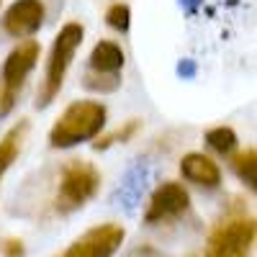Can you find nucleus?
<instances>
[{
  "mask_svg": "<svg viewBox=\"0 0 257 257\" xmlns=\"http://www.w3.org/2000/svg\"><path fill=\"white\" fill-rule=\"evenodd\" d=\"M98 185H100L98 170L90 162L72 160L62 170V178H59L57 198H54L57 211L59 213H72V211L82 208L98 193Z\"/></svg>",
  "mask_w": 257,
  "mask_h": 257,
  "instance_id": "nucleus-3",
  "label": "nucleus"
},
{
  "mask_svg": "<svg viewBox=\"0 0 257 257\" xmlns=\"http://www.w3.org/2000/svg\"><path fill=\"white\" fill-rule=\"evenodd\" d=\"M137 126H139V121H128V126L126 128H118V132H113V134H108V137H100V139H95V144H93V149H98V152H100V149H108L116 139H128V137H132L134 132H137Z\"/></svg>",
  "mask_w": 257,
  "mask_h": 257,
  "instance_id": "nucleus-16",
  "label": "nucleus"
},
{
  "mask_svg": "<svg viewBox=\"0 0 257 257\" xmlns=\"http://www.w3.org/2000/svg\"><path fill=\"white\" fill-rule=\"evenodd\" d=\"M39 62L36 41H21V44L3 62V90H0V118H6L24 90V82Z\"/></svg>",
  "mask_w": 257,
  "mask_h": 257,
  "instance_id": "nucleus-5",
  "label": "nucleus"
},
{
  "mask_svg": "<svg viewBox=\"0 0 257 257\" xmlns=\"http://www.w3.org/2000/svg\"><path fill=\"white\" fill-rule=\"evenodd\" d=\"M126 229L118 224H98L88 229L57 257H113L123 244Z\"/></svg>",
  "mask_w": 257,
  "mask_h": 257,
  "instance_id": "nucleus-6",
  "label": "nucleus"
},
{
  "mask_svg": "<svg viewBox=\"0 0 257 257\" xmlns=\"http://www.w3.org/2000/svg\"><path fill=\"white\" fill-rule=\"evenodd\" d=\"M178 75L180 77H196V62L193 59H180L178 62Z\"/></svg>",
  "mask_w": 257,
  "mask_h": 257,
  "instance_id": "nucleus-19",
  "label": "nucleus"
},
{
  "mask_svg": "<svg viewBox=\"0 0 257 257\" xmlns=\"http://www.w3.org/2000/svg\"><path fill=\"white\" fill-rule=\"evenodd\" d=\"M254 244V219L229 216L213 226L206 242V257H249Z\"/></svg>",
  "mask_w": 257,
  "mask_h": 257,
  "instance_id": "nucleus-4",
  "label": "nucleus"
},
{
  "mask_svg": "<svg viewBox=\"0 0 257 257\" xmlns=\"http://www.w3.org/2000/svg\"><path fill=\"white\" fill-rule=\"evenodd\" d=\"M206 144L213 149V152H219V155H231L234 149H237V132L229 126H216V128H208L206 132Z\"/></svg>",
  "mask_w": 257,
  "mask_h": 257,
  "instance_id": "nucleus-14",
  "label": "nucleus"
},
{
  "mask_svg": "<svg viewBox=\"0 0 257 257\" xmlns=\"http://www.w3.org/2000/svg\"><path fill=\"white\" fill-rule=\"evenodd\" d=\"M85 39V29L82 24H67L62 26V31L54 36L52 41V49H49V59H47V72L44 80L39 85V93H36V108H49L52 100L59 95L64 77H67L70 64Z\"/></svg>",
  "mask_w": 257,
  "mask_h": 257,
  "instance_id": "nucleus-2",
  "label": "nucleus"
},
{
  "mask_svg": "<svg viewBox=\"0 0 257 257\" xmlns=\"http://www.w3.org/2000/svg\"><path fill=\"white\" fill-rule=\"evenodd\" d=\"M231 170L237 173V178H239L249 190H254V188H257V152H254V147L244 149V152H239V155H234Z\"/></svg>",
  "mask_w": 257,
  "mask_h": 257,
  "instance_id": "nucleus-13",
  "label": "nucleus"
},
{
  "mask_svg": "<svg viewBox=\"0 0 257 257\" xmlns=\"http://www.w3.org/2000/svg\"><path fill=\"white\" fill-rule=\"evenodd\" d=\"M105 24H108L111 29L126 34L128 26H132V8H128L126 3H116L111 6L108 11H105Z\"/></svg>",
  "mask_w": 257,
  "mask_h": 257,
  "instance_id": "nucleus-15",
  "label": "nucleus"
},
{
  "mask_svg": "<svg viewBox=\"0 0 257 257\" xmlns=\"http://www.w3.org/2000/svg\"><path fill=\"white\" fill-rule=\"evenodd\" d=\"M147 180H149V167H147V162H134V165L123 173L121 185H118V190L113 193V203H116L118 208L134 211V208L142 203V198H144Z\"/></svg>",
  "mask_w": 257,
  "mask_h": 257,
  "instance_id": "nucleus-9",
  "label": "nucleus"
},
{
  "mask_svg": "<svg viewBox=\"0 0 257 257\" xmlns=\"http://www.w3.org/2000/svg\"><path fill=\"white\" fill-rule=\"evenodd\" d=\"M26 132H29V121H21V123H16V126L11 128L3 139H0V180H3V175L8 173L11 165L16 162Z\"/></svg>",
  "mask_w": 257,
  "mask_h": 257,
  "instance_id": "nucleus-12",
  "label": "nucleus"
},
{
  "mask_svg": "<svg viewBox=\"0 0 257 257\" xmlns=\"http://www.w3.org/2000/svg\"><path fill=\"white\" fill-rule=\"evenodd\" d=\"M108 121V111L98 100H75L62 111L49 132V144L54 149H70L82 142H93Z\"/></svg>",
  "mask_w": 257,
  "mask_h": 257,
  "instance_id": "nucleus-1",
  "label": "nucleus"
},
{
  "mask_svg": "<svg viewBox=\"0 0 257 257\" xmlns=\"http://www.w3.org/2000/svg\"><path fill=\"white\" fill-rule=\"evenodd\" d=\"M126 64V54L116 41H98L88 57V75L98 77H121V70Z\"/></svg>",
  "mask_w": 257,
  "mask_h": 257,
  "instance_id": "nucleus-10",
  "label": "nucleus"
},
{
  "mask_svg": "<svg viewBox=\"0 0 257 257\" xmlns=\"http://www.w3.org/2000/svg\"><path fill=\"white\" fill-rule=\"evenodd\" d=\"M126 257H165L157 247H149V244H139L132 252H126Z\"/></svg>",
  "mask_w": 257,
  "mask_h": 257,
  "instance_id": "nucleus-18",
  "label": "nucleus"
},
{
  "mask_svg": "<svg viewBox=\"0 0 257 257\" xmlns=\"http://www.w3.org/2000/svg\"><path fill=\"white\" fill-rule=\"evenodd\" d=\"M183 3V8H185V13H193L198 6H201V0H180Z\"/></svg>",
  "mask_w": 257,
  "mask_h": 257,
  "instance_id": "nucleus-20",
  "label": "nucleus"
},
{
  "mask_svg": "<svg viewBox=\"0 0 257 257\" xmlns=\"http://www.w3.org/2000/svg\"><path fill=\"white\" fill-rule=\"evenodd\" d=\"M190 208V196L185 185L170 180V183H162L152 198H149V206L144 211V224L147 226H155V224H165V221H173L178 216Z\"/></svg>",
  "mask_w": 257,
  "mask_h": 257,
  "instance_id": "nucleus-7",
  "label": "nucleus"
},
{
  "mask_svg": "<svg viewBox=\"0 0 257 257\" xmlns=\"http://www.w3.org/2000/svg\"><path fill=\"white\" fill-rule=\"evenodd\" d=\"M0 254L3 257H26L24 242L21 239H6L3 244H0Z\"/></svg>",
  "mask_w": 257,
  "mask_h": 257,
  "instance_id": "nucleus-17",
  "label": "nucleus"
},
{
  "mask_svg": "<svg viewBox=\"0 0 257 257\" xmlns=\"http://www.w3.org/2000/svg\"><path fill=\"white\" fill-rule=\"evenodd\" d=\"M47 18V8L41 0H16L3 13V31L13 39L34 36Z\"/></svg>",
  "mask_w": 257,
  "mask_h": 257,
  "instance_id": "nucleus-8",
  "label": "nucleus"
},
{
  "mask_svg": "<svg viewBox=\"0 0 257 257\" xmlns=\"http://www.w3.org/2000/svg\"><path fill=\"white\" fill-rule=\"evenodd\" d=\"M180 175L188 183H196V185L208 188V190L221 185V170H219V165L213 162L211 157L201 155V152H188L180 160Z\"/></svg>",
  "mask_w": 257,
  "mask_h": 257,
  "instance_id": "nucleus-11",
  "label": "nucleus"
}]
</instances>
